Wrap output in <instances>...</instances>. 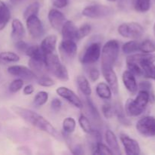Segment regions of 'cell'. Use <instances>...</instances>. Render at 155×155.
Masks as SVG:
<instances>
[{
	"label": "cell",
	"instance_id": "60d3db41",
	"mask_svg": "<svg viewBox=\"0 0 155 155\" xmlns=\"http://www.w3.org/2000/svg\"><path fill=\"white\" fill-rule=\"evenodd\" d=\"M127 66L128 68V71L133 73L134 75L143 76V71H142V68L135 62L127 61Z\"/></svg>",
	"mask_w": 155,
	"mask_h": 155
},
{
	"label": "cell",
	"instance_id": "74e56055",
	"mask_svg": "<svg viewBox=\"0 0 155 155\" xmlns=\"http://www.w3.org/2000/svg\"><path fill=\"white\" fill-rule=\"evenodd\" d=\"M48 99V92L45 91H40L36 95L34 98V104L36 106H42L47 102Z\"/></svg>",
	"mask_w": 155,
	"mask_h": 155
},
{
	"label": "cell",
	"instance_id": "4316f807",
	"mask_svg": "<svg viewBox=\"0 0 155 155\" xmlns=\"http://www.w3.org/2000/svg\"><path fill=\"white\" fill-rule=\"evenodd\" d=\"M114 115H116L118 121L123 125L130 126L131 124L129 119L126 117L125 110H124V108H122L120 104H116L114 106Z\"/></svg>",
	"mask_w": 155,
	"mask_h": 155
},
{
	"label": "cell",
	"instance_id": "d590c367",
	"mask_svg": "<svg viewBox=\"0 0 155 155\" xmlns=\"http://www.w3.org/2000/svg\"><path fill=\"white\" fill-rule=\"evenodd\" d=\"M138 87L141 90H145L149 93V101L151 103H154L155 101V95L154 92L152 90V85L148 81H142L138 85Z\"/></svg>",
	"mask_w": 155,
	"mask_h": 155
},
{
	"label": "cell",
	"instance_id": "816d5d0a",
	"mask_svg": "<svg viewBox=\"0 0 155 155\" xmlns=\"http://www.w3.org/2000/svg\"><path fill=\"white\" fill-rule=\"evenodd\" d=\"M154 34H155V24H154Z\"/></svg>",
	"mask_w": 155,
	"mask_h": 155
},
{
	"label": "cell",
	"instance_id": "9a60e30c",
	"mask_svg": "<svg viewBox=\"0 0 155 155\" xmlns=\"http://www.w3.org/2000/svg\"><path fill=\"white\" fill-rule=\"evenodd\" d=\"M61 53L65 57L73 58L77 51V45L75 41L69 39H63L59 45Z\"/></svg>",
	"mask_w": 155,
	"mask_h": 155
},
{
	"label": "cell",
	"instance_id": "681fc988",
	"mask_svg": "<svg viewBox=\"0 0 155 155\" xmlns=\"http://www.w3.org/2000/svg\"><path fill=\"white\" fill-rule=\"evenodd\" d=\"M9 1L12 3H13V4H17V3H18L20 1H21V0H9Z\"/></svg>",
	"mask_w": 155,
	"mask_h": 155
},
{
	"label": "cell",
	"instance_id": "ac0fdd59",
	"mask_svg": "<svg viewBox=\"0 0 155 155\" xmlns=\"http://www.w3.org/2000/svg\"><path fill=\"white\" fill-rule=\"evenodd\" d=\"M127 61L135 62L141 67V65L146 63H154L155 61V54L153 53H141L128 56Z\"/></svg>",
	"mask_w": 155,
	"mask_h": 155
},
{
	"label": "cell",
	"instance_id": "603a6c76",
	"mask_svg": "<svg viewBox=\"0 0 155 155\" xmlns=\"http://www.w3.org/2000/svg\"><path fill=\"white\" fill-rule=\"evenodd\" d=\"M11 18V12L7 5L0 0V31L6 27Z\"/></svg>",
	"mask_w": 155,
	"mask_h": 155
},
{
	"label": "cell",
	"instance_id": "bcb514c9",
	"mask_svg": "<svg viewBox=\"0 0 155 155\" xmlns=\"http://www.w3.org/2000/svg\"><path fill=\"white\" fill-rule=\"evenodd\" d=\"M51 107L54 111H58L61 107V101L58 98H54L51 102Z\"/></svg>",
	"mask_w": 155,
	"mask_h": 155
},
{
	"label": "cell",
	"instance_id": "52a82bcc",
	"mask_svg": "<svg viewBox=\"0 0 155 155\" xmlns=\"http://www.w3.org/2000/svg\"><path fill=\"white\" fill-rule=\"evenodd\" d=\"M112 13V9L110 7L103 5H88L83 10V16L92 19L104 18L109 16Z\"/></svg>",
	"mask_w": 155,
	"mask_h": 155
},
{
	"label": "cell",
	"instance_id": "ffe728a7",
	"mask_svg": "<svg viewBox=\"0 0 155 155\" xmlns=\"http://www.w3.org/2000/svg\"><path fill=\"white\" fill-rule=\"evenodd\" d=\"M105 140L107 142L109 148L111 150L113 154L120 155L121 154L120 148L118 143L117 138L112 130H107L105 132Z\"/></svg>",
	"mask_w": 155,
	"mask_h": 155
},
{
	"label": "cell",
	"instance_id": "d6a6232c",
	"mask_svg": "<svg viewBox=\"0 0 155 155\" xmlns=\"http://www.w3.org/2000/svg\"><path fill=\"white\" fill-rule=\"evenodd\" d=\"M39 8H40V5H39V3L37 2H35L31 3L30 5H28L27 7V8L25 9L24 12V19H27L29 17L33 16V15H38V13H39Z\"/></svg>",
	"mask_w": 155,
	"mask_h": 155
},
{
	"label": "cell",
	"instance_id": "3957f363",
	"mask_svg": "<svg viewBox=\"0 0 155 155\" xmlns=\"http://www.w3.org/2000/svg\"><path fill=\"white\" fill-rule=\"evenodd\" d=\"M120 53V44L115 39L106 42L101 49V68H114Z\"/></svg>",
	"mask_w": 155,
	"mask_h": 155
},
{
	"label": "cell",
	"instance_id": "9c48e42d",
	"mask_svg": "<svg viewBox=\"0 0 155 155\" xmlns=\"http://www.w3.org/2000/svg\"><path fill=\"white\" fill-rule=\"evenodd\" d=\"M26 24L29 33L33 39H39L43 36V25L37 15H33L27 18Z\"/></svg>",
	"mask_w": 155,
	"mask_h": 155
},
{
	"label": "cell",
	"instance_id": "7dc6e473",
	"mask_svg": "<svg viewBox=\"0 0 155 155\" xmlns=\"http://www.w3.org/2000/svg\"><path fill=\"white\" fill-rule=\"evenodd\" d=\"M53 5L58 8H63L68 5V0H52Z\"/></svg>",
	"mask_w": 155,
	"mask_h": 155
},
{
	"label": "cell",
	"instance_id": "8d00e7d4",
	"mask_svg": "<svg viewBox=\"0 0 155 155\" xmlns=\"http://www.w3.org/2000/svg\"><path fill=\"white\" fill-rule=\"evenodd\" d=\"M93 154H113L109 147L102 144V142H98L93 146Z\"/></svg>",
	"mask_w": 155,
	"mask_h": 155
},
{
	"label": "cell",
	"instance_id": "4fadbf2b",
	"mask_svg": "<svg viewBox=\"0 0 155 155\" xmlns=\"http://www.w3.org/2000/svg\"><path fill=\"white\" fill-rule=\"evenodd\" d=\"M120 138L124 147L126 154L128 155H138L140 154V146L137 141L124 133H121Z\"/></svg>",
	"mask_w": 155,
	"mask_h": 155
},
{
	"label": "cell",
	"instance_id": "1f68e13d",
	"mask_svg": "<svg viewBox=\"0 0 155 155\" xmlns=\"http://www.w3.org/2000/svg\"><path fill=\"white\" fill-rule=\"evenodd\" d=\"M143 71V77L155 80V66L154 63H146L141 65Z\"/></svg>",
	"mask_w": 155,
	"mask_h": 155
},
{
	"label": "cell",
	"instance_id": "277c9868",
	"mask_svg": "<svg viewBox=\"0 0 155 155\" xmlns=\"http://www.w3.org/2000/svg\"><path fill=\"white\" fill-rule=\"evenodd\" d=\"M45 65L47 71L57 79L61 81H68L69 80V74L66 67L61 62L58 56L54 53L45 55Z\"/></svg>",
	"mask_w": 155,
	"mask_h": 155
},
{
	"label": "cell",
	"instance_id": "7a4b0ae2",
	"mask_svg": "<svg viewBox=\"0 0 155 155\" xmlns=\"http://www.w3.org/2000/svg\"><path fill=\"white\" fill-rule=\"evenodd\" d=\"M149 102V93L145 90H140L135 99L127 100L125 104V113L130 117H138L145 111Z\"/></svg>",
	"mask_w": 155,
	"mask_h": 155
},
{
	"label": "cell",
	"instance_id": "7bdbcfd3",
	"mask_svg": "<svg viewBox=\"0 0 155 155\" xmlns=\"http://www.w3.org/2000/svg\"><path fill=\"white\" fill-rule=\"evenodd\" d=\"M24 86V80L22 79H16V80H13L12 83L9 85L8 89L10 92L12 93H15V92H18L21 89V88Z\"/></svg>",
	"mask_w": 155,
	"mask_h": 155
},
{
	"label": "cell",
	"instance_id": "d4e9b609",
	"mask_svg": "<svg viewBox=\"0 0 155 155\" xmlns=\"http://www.w3.org/2000/svg\"><path fill=\"white\" fill-rule=\"evenodd\" d=\"M96 93L101 98L104 100L110 99L112 96V91L110 86L105 83H99L96 86Z\"/></svg>",
	"mask_w": 155,
	"mask_h": 155
},
{
	"label": "cell",
	"instance_id": "44dd1931",
	"mask_svg": "<svg viewBox=\"0 0 155 155\" xmlns=\"http://www.w3.org/2000/svg\"><path fill=\"white\" fill-rule=\"evenodd\" d=\"M12 39L14 41L21 40L25 35V29L19 19H14L12 22Z\"/></svg>",
	"mask_w": 155,
	"mask_h": 155
},
{
	"label": "cell",
	"instance_id": "4dcf8cb0",
	"mask_svg": "<svg viewBox=\"0 0 155 155\" xmlns=\"http://www.w3.org/2000/svg\"><path fill=\"white\" fill-rule=\"evenodd\" d=\"M86 107H87L88 111L90 114L91 117L95 120V121H100L101 120V116H100L99 112L98 111L97 108L95 107V104L92 102V100L89 98H86Z\"/></svg>",
	"mask_w": 155,
	"mask_h": 155
},
{
	"label": "cell",
	"instance_id": "f546056e",
	"mask_svg": "<svg viewBox=\"0 0 155 155\" xmlns=\"http://www.w3.org/2000/svg\"><path fill=\"white\" fill-rule=\"evenodd\" d=\"M76 120L73 117H66L63 120V124H62V127H63V130L66 134L70 135L74 132L76 129Z\"/></svg>",
	"mask_w": 155,
	"mask_h": 155
},
{
	"label": "cell",
	"instance_id": "6da1fadb",
	"mask_svg": "<svg viewBox=\"0 0 155 155\" xmlns=\"http://www.w3.org/2000/svg\"><path fill=\"white\" fill-rule=\"evenodd\" d=\"M12 109L16 114H18L21 119H23L27 123L31 124L32 126L36 127L39 130L48 133L56 140H62V136L58 132V130L51 125L49 121L47 120L42 115L39 114L33 110L24 108V107L15 106L12 107Z\"/></svg>",
	"mask_w": 155,
	"mask_h": 155
},
{
	"label": "cell",
	"instance_id": "f1b7e54d",
	"mask_svg": "<svg viewBox=\"0 0 155 155\" xmlns=\"http://www.w3.org/2000/svg\"><path fill=\"white\" fill-rule=\"evenodd\" d=\"M123 52L125 54H132L133 52L139 51V42L131 40L126 42L122 46Z\"/></svg>",
	"mask_w": 155,
	"mask_h": 155
},
{
	"label": "cell",
	"instance_id": "5bb4252c",
	"mask_svg": "<svg viewBox=\"0 0 155 155\" xmlns=\"http://www.w3.org/2000/svg\"><path fill=\"white\" fill-rule=\"evenodd\" d=\"M48 18L52 28L57 31L61 30L62 27L67 21L65 15L61 12L55 8H52L49 11Z\"/></svg>",
	"mask_w": 155,
	"mask_h": 155
},
{
	"label": "cell",
	"instance_id": "484cf974",
	"mask_svg": "<svg viewBox=\"0 0 155 155\" xmlns=\"http://www.w3.org/2000/svg\"><path fill=\"white\" fill-rule=\"evenodd\" d=\"M20 61V57L16 53L12 51L0 52V64L15 63Z\"/></svg>",
	"mask_w": 155,
	"mask_h": 155
},
{
	"label": "cell",
	"instance_id": "836d02e7",
	"mask_svg": "<svg viewBox=\"0 0 155 155\" xmlns=\"http://www.w3.org/2000/svg\"><path fill=\"white\" fill-rule=\"evenodd\" d=\"M139 51L142 53H153L155 51V44L150 39L139 42Z\"/></svg>",
	"mask_w": 155,
	"mask_h": 155
},
{
	"label": "cell",
	"instance_id": "b9f144b4",
	"mask_svg": "<svg viewBox=\"0 0 155 155\" xmlns=\"http://www.w3.org/2000/svg\"><path fill=\"white\" fill-rule=\"evenodd\" d=\"M101 110L104 117L107 119L111 118L114 115V107H113L110 103H104L101 107Z\"/></svg>",
	"mask_w": 155,
	"mask_h": 155
},
{
	"label": "cell",
	"instance_id": "7c38bea8",
	"mask_svg": "<svg viewBox=\"0 0 155 155\" xmlns=\"http://www.w3.org/2000/svg\"><path fill=\"white\" fill-rule=\"evenodd\" d=\"M101 73L114 94L117 95L119 92V83H118L117 76L114 71V68H101Z\"/></svg>",
	"mask_w": 155,
	"mask_h": 155
},
{
	"label": "cell",
	"instance_id": "f907efd6",
	"mask_svg": "<svg viewBox=\"0 0 155 155\" xmlns=\"http://www.w3.org/2000/svg\"><path fill=\"white\" fill-rule=\"evenodd\" d=\"M108 2H114L117 1V0H107Z\"/></svg>",
	"mask_w": 155,
	"mask_h": 155
},
{
	"label": "cell",
	"instance_id": "83f0119b",
	"mask_svg": "<svg viewBox=\"0 0 155 155\" xmlns=\"http://www.w3.org/2000/svg\"><path fill=\"white\" fill-rule=\"evenodd\" d=\"M152 1L151 0H135L134 8L139 12H146L151 8Z\"/></svg>",
	"mask_w": 155,
	"mask_h": 155
},
{
	"label": "cell",
	"instance_id": "e575fe53",
	"mask_svg": "<svg viewBox=\"0 0 155 155\" xmlns=\"http://www.w3.org/2000/svg\"><path fill=\"white\" fill-rule=\"evenodd\" d=\"M79 124H80V127L83 130V131L84 133H87V134H89L90 133H92V131L93 130V128H92L90 121H89V120L85 115H80V117H79Z\"/></svg>",
	"mask_w": 155,
	"mask_h": 155
},
{
	"label": "cell",
	"instance_id": "e0dca14e",
	"mask_svg": "<svg viewBox=\"0 0 155 155\" xmlns=\"http://www.w3.org/2000/svg\"><path fill=\"white\" fill-rule=\"evenodd\" d=\"M123 83L125 86L126 89L132 94H135L138 91V84L136 82V77L133 73L130 71H125L123 73L122 76Z\"/></svg>",
	"mask_w": 155,
	"mask_h": 155
},
{
	"label": "cell",
	"instance_id": "d6986e66",
	"mask_svg": "<svg viewBox=\"0 0 155 155\" xmlns=\"http://www.w3.org/2000/svg\"><path fill=\"white\" fill-rule=\"evenodd\" d=\"M56 44H57V36L55 35H49L42 41L39 47L42 52L46 55L54 53L56 48Z\"/></svg>",
	"mask_w": 155,
	"mask_h": 155
},
{
	"label": "cell",
	"instance_id": "5b68a950",
	"mask_svg": "<svg viewBox=\"0 0 155 155\" xmlns=\"http://www.w3.org/2000/svg\"><path fill=\"white\" fill-rule=\"evenodd\" d=\"M117 31L121 36L131 39H138L144 34V28L136 22H127L120 24Z\"/></svg>",
	"mask_w": 155,
	"mask_h": 155
},
{
	"label": "cell",
	"instance_id": "f6af8a7d",
	"mask_svg": "<svg viewBox=\"0 0 155 155\" xmlns=\"http://www.w3.org/2000/svg\"><path fill=\"white\" fill-rule=\"evenodd\" d=\"M89 79L92 82H95L98 80L100 77V72L97 68H92L89 70Z\"/></svg>",
	"mask_w": 155,
	"mask_h": 155
},
{
	"label": "cell",
	"instance_id": "30bf717a",
	"mask_svg": "<svg viewBox=\"0 0 155 155\" xmlns=\"http://www.w3.org/2000/svg\"><path fill=\"white\" fill-rule=\"evenodd\" d=\"M56 92L60 97L63 98L64 99L67 100L69 103L77 108L82 109L83 107V102L81 99L79 98L78 95L72 91L71 89L65 87V86H61L56 89Z\"/></svg>",
	"mask_w": 155,
	"mask_h": 155
},
{
	"label": "cell",
	"instance_id": "ee69618b",
	"mask_svg": "<svg viewBox=\"0 0 155 155\" xmlns=\"http://www.w3.org/2000/svg\"><path fill=\"white\" fill-rule=\"evenodd\" d=\"M30 46V44L27 43L26 42L23 41L22 39L15 42V47H16L17 49H18L20 52L22 53V54H27Z\"/></svg>",
	"mask_w": 155,
	"mask_h": 155
},
{
	"label": "cell",
	"instance_id": "f35d334b",
	"mask_svg": "<svg viewBox=\"0 0 155 155\" xmlns=\"http://www.w3.org/2000/svg\"><path fill=\"white\" fill-rule=\"evenodd\" d=\"M36 80H37L38 84L41 86H43V87H51L54 84V80L45 74L39 76V77H36Z\"/></svg>",
	"mask_w": 155,
	"mask_h": 155
},
{
	"label": "cell",
	"instance_id": "2e32d148",
	"mask_svg": "<svg viewBox=\"0 0 155 155\" xmlns=\"http://www.w3.org/2000/svg\"><path fill=\"white\" fill-rule=\"evenodd\" d=\"M62 38L63 39H69V40L78 41L77 38V31L78 27L75 25L73 21H67L64 23L61 29Z\"/></svg>",
	"mask_w": 155,
	"mask_h": 155
},
{
	"label": "cell",
	"instance_id": "ba28073f",
	"mask_svg": "<svg viewBox=\"0 0 155 155\" xmlns=\"http://www.w3.org/2000/svg\"><path fill=\"white\" fill-rule=\"evenodd\" d=\"M136 130L145 137L155 136V118L151 116L141 118L136 124Z\"/></svg>",
	"mask_w": 155,
	"mask_h": 155
},
{
	"label": "cell",
	"instance_id": "8992f818",
	"mask_svg": "<svg viewBox=\"0 0 155 155\" xmlns=\"http://www.w3.org/2000/svg\"><path fill=\"white\" fill-rule=\"evenodd\" d=\"M101 46L99 42H92L89 44L84 52L80 57V60L83 64H92L98 61L101 57Z\"/></svg>",
	"mask_w": 155,
	"mask_h": 155
},
{
	"label": "cell",
	"instance_id": "cb8c5ba5",
	"mask_svg": "<svg viewBox=\"0 0 155 155\" xmlns=\"http://www.w3.org/2000/svg\"><path fill=\"white\" fill-rule=\"evenodd\" d=\"M77 84L79 89L81 91L82 93L86 96H89L92 94V89L89 80L84 76L79 75L77 77Z\"/></svg>",
	"mask_w": 155,
	"mask_h": 155
},
{
	"label": "cell",
	"instance_id": "8fae6325",
	"mask_svg": "<svg viewBox=\"0 0 155 155\" xmlns=\"http://www.w3.org/2000/svg\"><path fill=\"white\" fill-rule=\"evenodd\" d=\"M8 72L12 76L19 77L23 80H32L36 79V75L30 68L22 65H13L8 68Z\"/></svg>",
	"mask_w": 155,
	"mask_h": 155
},
{
	"label": "cell",
	"instance_id": "7402d4cb",
	"mask_svg": "<svg viewBox=\"0 0 155 155\" xmlns=\"http://www.w3.org/2000/svg\"><path fill=\"white\" fill-rule=\"evenodd\" d=\"M29 67L30 69L34 72L36 77L39 76L44 75L47 71L46 65H45V61L37 60L34 58H30V61L28 62Z\"/></svg>",
	"mask_w": 155,
	"mask_h": 155
},
{
	"label": "cell",
	"instance_id": "ab89813d",
	"mask_svg": "<svg viewBox=\"0 0 155 155\" xmlns=\"http://www.w3.org/2000/svg\"><path fill=\"white\" fill-rule=\"evenodd\" d=\"M91 30H92V28H91V26L89 24H84L80 26V27H78V31H77L78 41L87 36L90 33Z\"/></svg>",
	"mask_w": 155,
	"mask_h": 155
},
{
	"label": "cell",
	"instance_id": "c3c4849f",
	"mask_svg": "<svg viewBox=\"0 0 155 155\" xmlns=\"http://www.w3.org/2000/svg\"><path fill=\"white\" fill-rule=\"evenodd\" d=\"M34 92V87H33V85L28 84L24 88V94L26 95H31L33 92Z\"/></svg>",
	"mask_w": 155,
	"mask_h": 155
}]
</instances>
